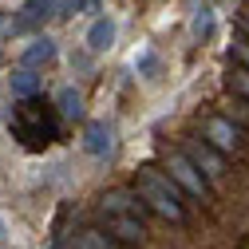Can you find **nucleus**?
Masks as SVG:
<instances>
[{"instance_id":"obj_1","label":"nucleus","mask_w":249,"mask_h":249,"mask_svg":"<svg viewBox=\"0 0 249 249\" xmlns=\"http://www.w3.org/2000/svg\"><path fill=\"white\" fill-rule=\"evenodd\" d=\"M135 194H139L154 213H159V217H166V222H182V217H186V210H182V194H178L174 178L159 174L154 166L139 170V186H135Z\"/></svg>"},{"instance_id":"obj_2","label":"nucleus","mask_w":249,"mask_h":249,"mask_svg":"<svg viewBox=\"0 0 249 249\" xmlns=\"http://www.w3.org/2000/svg\"><path fill=\"white\" fill-rule=\"evenodd\" d=\"M12 131L24 146H48L55 135H59V123L55 115L48 111V103H24L12 119Z\"/></svg>"},{"instance_id":"obj_3","label":"nucleus","mask_w":249,"mask_h":249,"mask_svg":"<svg viewBox=\"0 0 249 249\" xmlns=\"http://www.w3.org/2000/svg\"><path fill=\"white\" fill-rule=\"evenodd\" d=\"M170 178H178V182L186 186V194L210 202V186H206V178L198 174V166L186 159V154H170Z\"/></svg>"},{"instance_id":"obj_4","label":"nucleus","mask_w":249,"mask_h":249,"mask_svg":"<svg viewBox=\"0 0 249 249\" xmlns=\"http://www.w3.org/2000/svg\"><path fill=\"white\" fill-rule=\"evenodd\" d=\"M107 237L119 241V245H142L146 230H142L139 217H131V213H107Z\"/></svg>"},{"instance_id":"obj_5","label":"nucleus","mask_w":249,"mask_h":249,"mask_svg":"<svg viewBox=\"0 0 249 249\" xmlns=\"http://www.w3.org/2000/svg\"><path fill=\"white\" fill-rule=\"evenodd\" d=\"M206 139H210L217 150H230V154L241 150V131L233 127L230 119H210V123H206Z\"/></svg>"},{"instance_id":"obj_6","label":"nucleus","mask_w":249,"mask_h":249,"mask_svg":"<svg viewBox=\"0 0 249 249\" xmlns=\"http://www.w3.org/2000/svg\"><path fill=\"white\" fill-rule=\"evenodd\" d=\"M186 159H190L198 170H206V178H222V174H226L222 159H217V154H213L206 142H190V146H186Z\"/></svg>"},{"instance_id":"obj_7","label":"nucleus","mask_w":249,"mask_h":249,"mask_svg":"<svg viewBox=\"0 0 249 249\" xmlns=\"http://www.w3.org/2000/svg\"><path fill=\"white\" fill-rule=\"evenodd\" d=\"M103 210H111V213H131V217H139L142 222V213H146V206H142V198L135 194V190H115V194H107V206Z\"/></svg>"},{"instance_id":"obj_8","label":"nucleus","mask_w":249,"mask_h":249,"mask_svg":"<svg viewBox=\"0 0 249 249\" xmlns=\"http://www.w3.org/2000/svg\"><path fill=\"white\" fill-rule=\"evenodd\" d=\"M83 146H87L91 154H99V159H103V154L111 150V131H107V123H91V127H87V139H83Z\"/></svg>"},{"instance_id":"obj_9","label":"nucleus","mask_w":249,"mask_h":249,"mask_svg":"<svg viewBox=\"0 0 249 249\" xmlns=\"http://www.w3.org/2000/svg\"><path fill=\"white\" fill-rule=\"evenodd\" d=\"M111 40H115V24H111V20H95V28H91L87 44L95 48V52H103V48H111Z\"/></svg>"},{"instance_id":"obj_10","label":"nucleus","mask_w":249,"mask_h":249,"mask_svg":"<svg viewBox=\"0 0 249 249\" xmlns=\"http://www.w3.org/2000/svg\"><path fill=\"white\" fill-rule=\"evenodd\" d=\"M52 55H55V44H52V40L44 36V40H36L32 48L24 52V68H32V64H48Z\"/></svg>"},{"instance_id":"obj_11","label":"nucleus","mask_w":249,"mask_h":249,"mask_svg":"<svg viewBox=\"0 0 249 249\" xmlns=\"http://www.w3.org/2000/svg\"><path fill=\"white\" fill-rule=\"evenodd\" d=\"M55 103H59V115H64V119H79V111H83V107H79V91H71V87L59 91Z\"/></svg>"},{"instance_id":"obj_12","label":"nucleus","mask_w":249,"mask_h":249,"mask_svg":"<svg viewBox=\"0 0 249 249\" xmlns=\"http://www.w3.org/2000/svg\"><path fill=\"white\" fill-rule=\"evenodd\" d=\"M75 249H119L107 233H83L79 241H75Z\"/></svg>"},{"instance_id":"obj_13","label":"nucleus","mask_w":249,"mask_h":249,"mask_svg":"<svg viewBox=\"0 0 249 249\" xmlns=\"http://www.w3.org/2000/svg\"><path fill=\"white\" fill-rule=\"evenodd\" d=\"M12 87H16V95H32V91H36V75L24 68V71L12 75Z\"/></svg>"},{"instance_id":"obj_14","label":"nucleus","mask_w":249,"mask_h":249,"mask_svg":"<svg viewBox=\"0 0 249 249\" xmlns=\"http://www.w3.org/2000/svg\"><path fill=\"white\" fill-rule=\"evenodd\" d=\"M154 68H159V55H154V52H142V55H139V71H142V75H154Z\"/></svg>"},{"instance_id":"obj_15","label":"nucleus","mask_w":249,"mask_h":249,"mask_svg":"<svg viewBox=\"0 0 249 249\" xmlns=\"http://www.w3.org/2000/svg\"><path fill=\"white\" fill-rule=\"evenodd\" d=\"M230 83H233V87L241 91V95L249 99V68H245V71H233V79H230Z\"/></svg>"},{"instance_id":"obj_16","label":"nucleus","mask_w":249,"mask_h":249,"mask_svg":"<svg viewBox=\"0 0 249 249\" xmlns=\"http://www.w3.org/2000/svg\"><path fill=\"white\" fill-rule=\"evenodd\" d=\"M233 52H237V55H241V64H245V68H249V44H233Z\"/></svg>"}]
</instances>
